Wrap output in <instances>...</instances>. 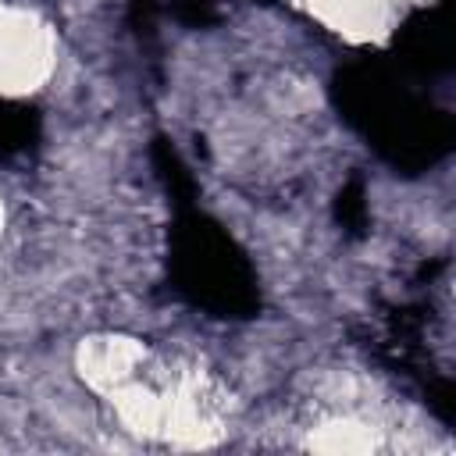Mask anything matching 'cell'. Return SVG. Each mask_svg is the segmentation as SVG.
Instances as JSON below:
<instances>
[{"label": "cell", "instance_id": "1", "mask_svg": "<svg viewBox=\"0 0 456 456\" xmlns=\"http://www.w3.org/2000/svg\"><path fill=\"white\" fill-rule=\"evenodd\" d=\"M392 57L353 61L335 71L331 96L342 118L395 171L420 175L452 146V121L420 96Z\"/></svg>", "mask_w": 456, "mask_h": 456}, {"label": "cell", "instance_id": "2", "mask_svg": "<svg viewBox=\"0 0 456 456\" xmlns=\"http://www.w3.org/2000/svg\"><path fill=\"white\" fill-rule=\"evenodd\" d=\"M167 271L175 292L214 317H253L260 306L249 256L196 203L178 207L167 235Z\"/></svg>", "mask_w": 456, "mask_h": 456}, {"label": "cell", "instance_id": "3", "mask_svg": "<svg viewBox=\"0 0 456 456\" xmlns=\"http://www.w3.org/2000/svg\"><path fill=\"white\" fill-rule=\"evenodd\" d=\"M456 28H452V0H442L435 7H424L406 18V25L395 32V53L392 61L406 68L413 78H431L452 68L456 50Z\"/></svg>", "mask_w": 456, "mask_h": 456}, {"label": "cell", "instance_id": "4", "mask_svg": "<svg viewBox=\"0 0 456 456\" xmlns=\"http://www.w3.org/2000/svg\"><path fill=\"white\" fill-rule=\"evenodd\" d=\"M43 118L32 103L0 100V157H21L39 142Z\"/></svg>", "mask_w": 456, "mask_h": 456}, {"label": "cell", "instance_id": "5", "mask_svg": "<svg viewBox=\"0 0 456 456\" xmlns=\"http://www.w3.org/2000/svg\"><path fill=\"white\" fill-rule=\"evenodd\" d=\"M150 160H153V171H157V178L164 182V189H167L175 210H178V207H192V203H196V178H192L189 164L182 160V153L175 150V142L164 139V135H157V139L150 142Z\"/></svg>", "mask_w": 456, "mask_h": 456}, {"label": "cell", "instance_id": "6", "mask_svg": "<svg viewBox=\"0 0 456 456\" xmlns=\"http://www.w3.org/2000/svg\"><path fill=\"white\" fill-rule=\"evenodd\" d=\"M335 221L346 228V235H363L367 232V189H363V178H349L338 189Z\"/></svg>", "mask_w": 456, "mask_h": 456}, {"label": "cell", "instance_id": "7", "mask_svg": "<svg viewBox=\"0 0 456 456\" xmlns=\"http://www.w3.org/2000/svg\"><path fill=\"white\" fill-rule=\"evenodd\" d=\"M228 0H160V14L164 18H175L178 25H192V28H203V25H214L221 18V7Z\"/></svg>", "mask_w": 456, "mask_h": 456}]
</instances>
